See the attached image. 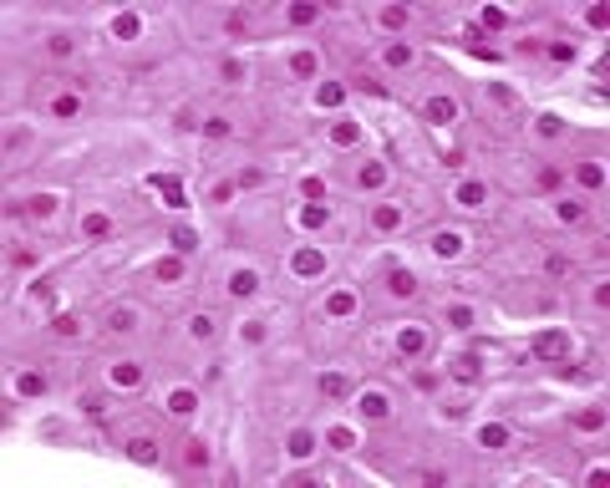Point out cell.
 Returning a JSON list of instances; mask_svg holds the SVG:
<instances>
[{
  "label": "cell",
  "instance_id": "cell-1",
  "mask_svg": "<svg viewBox=\"0 0 610 488\" xmlns=\"http://www.w3.org/2000/svg\"><path fill=\"white\" fill-rule=\"evenodd\" d=\"M148 184H153V188H158V194L168 199V209H184V203H188V194H184V178H173V173H153Z\"/></svg>",
  "mask_w": 610,
  "mask_h": 488
},
{
  "label": "cell",
  "instance_id": "cell-2",
  "mask_svg": "<svg viewBox=\"0 0 610 488\" xmlns=\"http://www.w3.org/2000/svg\"><path fill=\"white\" fill-rule=\"evenodd\" d=\"M565 331H539L534 336V356H544V362H554V356H565Z\"/></svg>",
  "mask_w": 610,
  "mask_h": 488
},
{
  "label": "cell",
  "instance_id": "cell-3",
  "mask_svg": "<svg viewBox=\"0 0 610 488\" xmlns=\"http://www.w3.org/2000/svg\"><path fill=\"white\" fill-rule=\"evenodd\" d=\"M422 118H427V122H437V127H443V122H453V118H458V102H453V97H427V107H422Z\"/></svg>",
  "mask_w": 610,
  "mask_h": 488
},
{
  "label": "cell",
  "instance_id": "cell-4",
  "mask_svg": "<svg viewBox=\"0 0 610 488\" xmlns=\"http://www.w3.org/2000/svg\"><path fill=\"white\" fill-rule=\"evenodd\" d=\"M397 351H402V356L427 351V331H422V326H402V331H397Z\"/></svg>",
  "mask_w": 610,
  "mask_h": 488
},
{
  "label": "cell",
  "instance_id": "cell-5",
  "mask_svg": "<svg viewBox=\"0 0 610 488\" xmlns=\"http://www.w3.org/2000/svg\"><path fill=\"white\" fill-rule=\"evenodd\" d=\"M386 290H392L397 300H412V295H417V280H412V269H392V275H386Z\"/></svg>",
  "mask_w": 610,
  "mask_h": 488
},
{
  "label": "cell",
  "instance_id": "cell-6",
  "mask_svg": "<svg viewBox=\"0 0 610 488\" xmlns=\"http://www.w3.org/2000/svg\"><path fill=\"white\" fill-rule=\"evenodd\" d=\"M127 458L142 463V468H153V463H158V443H153V438H133V443H127Z\"/></svg>",
  "mask_w": 610,
  "mask_h": 488
},
{
  "label": "cell",
  "instance_id": "cell-7",
  "mask_svg": "<svg viewBox=\"0 0 610 488\" xmlns=\"http://www.w3.org/2000/svg\"><path fill=\"white\" fill-rule=\"evenodd\" d=\"M290 269H295V275H320V269H326V254H320V249H301L290 260Z\"/></svg>",
  "mask_w": 610,
  "mask_h": 488
},
{
  "label": "cell",
  "instance_id": "cell-8",
  "mask_svg": "<svg viewBox=\"0 0 610 488\" xmlns=\"http://www.w3.org/2000/svg\"><path fill=\"white\" fill-rule=\"evenodd\" d=\"M285 453H290V458H310V453H316V438H310V428H295L290 438H285Z\"/></svg>",
  "mask_w": 610,
  "mask_h": 488
},
{
  "label": "cell",
  "instance_id": "cell-9",
  "mask_svg": "<svg viewBox=\"0 0 610 488\" xmlns=\"http://www.w3.org/2000/svg\"><path fill=\"white\" fill-rule=\"evenodd\" d=\"M168 412H173V417H193V412H199V397H193L188 387H178L173 397H168Z\"/></svg>",
  "mask_w": 610,
  "mask_h": 488
},
{
  "label": "cell",
  "instance_id": "cell-10",
  "mask_svg": "<svg viewBox=\"0 0 610 488\" xmlns=\"http://www.w3.org/2000/svg\"><path fill=\"white\" fill-rule=\"evenodd\" d=\"M259 290V275H254V269H235V275H229V295H239V300H244V295H254Z\"/></svg>",
  "mask_w": 610,
  "mask_h": 488
},
{
  "label": "cell",
  "instance_id": "cell-11",
  "mask_svg": "<svg viewBox=\"0 0 610 488\" xmlns=\"http://www.w3.org/2000/svg\"><path fill=\"white\" fill-rule=\"evenodd\" d=\"M326 219H331L326 203H301V229H326Z\"/></svg>",
  "mask_w": 610,
  "mask_h": 488
},
{
  "label": "cell",
  "instance_id": "cell-12",
  "mask_svg": "<svg viewBox=\"0 0 610 488\" xmlns=\"http://www.w3.org/2000/svg\"><path fill=\"white\" fill-rule=\"evenodd\" d=\"M138 31H142V16H133V10H122V16L112 21V36H118V41H133Z\"/></svg>",
  "mask_w": 610,
  "mask_h": 488
},
{
  "label": "cell",
  "instance_id": "cell-13",
  "mask_svg": "<svg viewBox=\"0 0 610 488\" xmlns=\"http://www.w3.org/2000/svg\"><path fill=\"white\" fill-rule=\"evenodd\" d=\"M483 199H488V188L478 184V178H468V184H458V203H463V209H478Z\"/></svg>",
  "mask_w": 610,
  "mask_h": 488
},
{
  "label": "cell",
  "instance_id": "cell-14",
  "mask_svg": "<svg viewBox=\"0 0 610 488\" xmlns=\"http://www.w3.org/2000/svg\"><path fill=\"white\" fill-rule=\"evenodd\" d=\"M112 381H118V387H142V366L138 362H118L112 366Z\"/></svg>",
  "mask_w": 610,
  "mask_h": 488
},
{
  "label": "cell",
  "instance_id": "cell-15",
  "mask_svg": "<svg viewBox=\"0 0 610 488\" xmlns=\"http://www.w3.org/2000/svg\"><path fill=\"white\" fill-rule=\"evenodd\" d=\"M153 275H158L163 285H173V280H184V260H178V254H168V260L153 265Z\"/></svg>",
  "mask_w": 610,
  "mask_h": 488
},
{
  "label": "cell",
  "instance_id": "cell-16",
  "mask_svg": "<svg viewBox=\"0 0 610 488\" xmlns=\"http://www.w3.org/2000/svg\"><path fill=\"white\" fill-rule=\"evenodd\" d=\"M361 412H367L371 422H382L386 412H392V402H386V397H382V392H367V397H361Z\"/></svg>",
  "mask_w": 610,
  "mask_h": 488
},
{
  "label": "cell",
  "instance_id": "cell-17",
  "mask_svg": "<svg viewBox=\"0 0 610 488\" xmlns=\"http://www.w3.org/2000/svg\"><path fill=\"white\" fill-rule=\"evenodd\" d=\"M356 184H361V188H382V184H386V163H361Z\"/></svg>",
  "mask_w": 610,
  "mask_h": 488
},
{
  "label": "cell",
  "instance_id": "cell-18",
  "mask_svg": "<svg viewBox=\"0 0 610 488\" xmlns=\"http://www.w3.org/2000/svg\"><path fill=\"white\" fill-rule=\"evenodd\" d=\"M82 234L87 239H107L112 234V219H107V214H87V219H82Z\"/></svg>",
  "mask_w": 610,
  "mask_h": 488
},
{
  "label": "cell",
  "instance_id": "cell-19",
  "mask_svg": "<svg viewBox=\"0 0 610 488\" xmlns=\"http://www.w3.org/2000/svg\"><path fill=\"white\" fill-rule=\"evenodd\" d=\"M16 392L21 397H41L46 392V377H41V371H21V377H16Z\"/></svg>",
  "mask_w": 610,
  "mask_h": 488
},
{
  "label": "cell",
  "instance_id": "cell-20",
  "mask_svg": "<svg viewBox=\"0 0 610 488\" xmlns=\"http://www.w3.org/2000/svg\"><path fill=\"white\" fill-rule=\"evenodd\" d=\"M76 112H82V97L76 92H61L56 102H51V118H76Z\"/></svg>",
  "mask_w": 610,
  "mask_h": 488
},
{
  "label": "cell",
  "instance_id": "cell-21",
  "mask_svg": "<svg viewBox=\"0 0 610 488\" xmlns=\"http://www.w3.org/2000/svg\"><path fill=\"white\" fill-rule=\"evenodd\" d=\"M351 311H356V295L351 290H336L326 300V315H351Z\"/></svg>",
  "mask_w": 610,
  "mask_h": 488
},
{
  "label": "cell",
  "instance_id": "cell-22",
  "mask_svg": "<svg viewBox=\"0 0 610 488\" xmlns=\"http://www.w3.org/2000/svg\"><path fill=\"white\" fill-rule=\"evenodd\" d=\"M320 392H326V397H346V392H351V381H346L341 371H326V377H320Z\"/></svg>",
  "mask_w": 610,
  "mask_h": 488
},
{
  "label": "cell",
  "instance_id": "cell-23",
  "mask_svg": "<svg viewBox=\"0 0 610 488\" xmlns=\"http://www.w3.org/2000/svg\"><path fill=\"white\" fill-rule=\"evenodd\" d=\"M509 443V428H499V422H488L483 432H478V447H503Z\"/></svg>",
  "mask_w": 610,
  "mask_h": 488
},
{
  "label": "cell",
  "instance_id": "cell-24",
  "mask_svg": "<svg viewBox=\"0 0 610 488\" xmlns=\"http://www.w3.org/2000/svg\"><path fill=\"white\" fill-rule=\"evenodd\" d=\"M356 137H361V127H356V122H336V127H331V143H341V148H351Z\"/></svg>",
  "mask_w": 610,
  "mask_h": 488
},
{
  "label": "cell",
  "instance_id": "cell-25",
  "mask_svg": "<svg viewBox=\"0 0 610 488\" xmlns=\"http://www.w3.org/2000/svg\"><path fill=\"white\" fill-rule=\"evenodd\" d=\"M290 71L295 76H316V51H295V56H290Z\"/></svg>",
  "mask_w": 610,
  "mask_h": 488
},
{
  "label": "cell",
  "instance_id": "cell-26",
  "mask_svg": "<svg viewBox=\"0 0 610 488\" xmlns=\"http://www.w3.org/2000/svg\"><path fill=\"white\" fill-rule=\"evenodd\" d=\"M371 224H376V229H382V234H386V229H397V224H402V214L392 209V203H382V209L371 214Z\"/></svg>",
  "mask_w": 610,
  "mask_h": 488
},
{
  "label": "cell",
  "instance_id": "cell-27",
  "mask_svg": "<svg viewBox=\"0 0 610 488\" xmlns=\"http://www.w3.org/2000/svg\"><path fill=\"white\" fill-rule=\"evenodd\" d=\"M173 249H178V254H188V249H199V234H193V229H188V224H178V229H173Z\"/></svg>",
  "mask_w": 610,
  "mask_h": 488
},
{
  "label": "cell",
  "instance_id": "cell-28",
  "mask_svg": "<svg viewBox=\"0 0 610 488\" xmlns=\"http://www.w3.org/2000/svg\"><path fill=\"white\" fill-rule=\"evenodd\" d=\"M386 67H412V46L392 41V46H386Z\"/></svg>",
  "mask_w": 610,
  "mask_h": 488
},
{
  "label": "cell",
  "instance_id": "cell-29",
  "mask_svg": "<svg viewBox=\"0 0 610 488\" xmlns=\"http://www.w3.org/2000/svg\"><path fill=\"white\" fill-rule=\"evenodd\" d=\"M453 377H458V381H473L478 377V356H458V362H453Z\"/></svg>",
  "mask_w": 610,
  "mask_h": 488
},
{
  "label": "cell",
  "instance_id": "cell-30",
  "mask_svg": "<svg viewBox=\"0 0 610 488\" xmlns=\"http://www.w3.org/2000/svg\"><path fill=\"white\" fill-rule=\"evenodd\" d=\"M341 97H346V87H341V82H326V87L316 92V102H320V107H336Z\"/></svg>",
  "mask_w": 610,
  "mask_h": 488
},
{
  "label": "cell",
  "instance_id": "cell-31",
  "mask_svg": "<svg viewBox=\"0 0 610 488\" xmlns=\"http://www.w3.org/2000/svg\"><path fill=\"white\" fill-rule=\"evenodd\" d=\"M433 249L443 254V260H453V254L463 249V239H458V234H437V239H433Z\"/></svg>",
  "mask_w": 610,
  "mask_h": 488
},
{
  "label": "cell",
  "instance_id": "cell-32",
  "mask_svg": "<svg viewBox=\"0 0 610 488\" xmlns=\"http://www.w3.org/2000/svg\"><path fill=\"white\" fill-rule=\"evenodd\" d=\"M133 326H138V315H133V311H112V320H107V331H118V336H127Z\"/></svg>",
  "mask_w": 610,
  "mask_h": 488
},
{
  "label": "cell",
  "instance_id": "cell-33",
  "mask_svg": "<svg viewBox=\"0 0 610 488\" xmlns=\"http://www.w3.org/2000/svg\"><path fill=\"white\" fill-rule=\"evenodd\" d=\"M51 331H56V336H82V320H76V315H56Z\"/></svg>",
  "mask_w": 610,
  "mask_h": 488
},
{
  "label": "cell",
  "instance_id": "cell-34",
  "mask_svg": "<svg viewBox=\"0 0 610 488\" xmlns=\"http://www.w3.org/2000/svg\"><path fill=\"white\" fill-rule=\"evenodd\" d=\"M478 25H483V31H503V25H509V16H503L499 5H488V10H483V21H478Z\"/></svg>",
  "mask_w": 610,
  "mask_h": 488
},
{
  "label": "cell",
  "instance_id": "cell-35",
  "mask_svg": "<svg viewBox=\"0 0 610 488\" xmlns=\"http://www.w3.org/2000/svg\"><path fill=\"white\" fill-rule=\"evenodd\" d=\"M316 16H320V10H316V5H305V0H301V5H290V25H310Z\"/></svg>",
  "mask_w": 610,
  "mask_h": 488
},
{
  "label": "cell",
  "instance_id": "cell-36",
  "mask_svg": "<svg viewBox=\"0 0 610 488\" xmlns=\"http://www.w3.org/2000/svg\"><path fill=\"white\" fill-rule=\"evenodd\" d=\"M600 163H580V184H585V188H600Z\"/></svg>",
  "mask_w": 610,
  "mask_h": 488
},
{
  "label": "cell",
  "instance_id": "cell-37",
  "mask_svg": "<svg viewBox=\"0 0 610 488\" xmlns=\"http://www.w3.org/2000/svg\"><path fill=\"white\" fill-rule=\"evenodd\" d=\"M382 25H386V31H397V25H407V10H402V5H386V10H382Z\"/></svg>",
  "mask_w": 610,
  "mask_h": 488
},
{
  "label": "cell",
  "instance_id": "cell-38",
  "mask_svg": "<svg viewBox=\"0 0 610 488\" xmlns=\"http://www.w3.org/2000/svg\"><path fill=\"white\" fill-rule=\"evenodd\" d=\"M331 447H341V453H346V447H356V432L351 428H331Z\"/></svg>",
  "mask_w": 610,
  "mask_h": 488
},
{
  "label": "cell",
  "instance_id": "cell-39",
  "mask_svg": "<svg viewBox=\"0 0 610 488\" xmlns=\"http://www.w3.org/2000/svg\"><path fill=\"white\" fill-rule=\"evenodd\" d=\"M188 331H193L199 341H209V336H214V320H209V315H193V320H188Z\"/></svg>",
  "mask_w": 610,
  "mask_h": 488
},
{
  "label": "cell",
  "instance_id": "cell-40",
  "mask_svg": "<svg viewBox=\"0 0 610 488\" xmlns=\"http://www.w3.org/2000/svg\"><path fill=\"white\" fill-rule=\"evenodd\" d=\"M448 320H453L458 331H468V326H473V311H468V305H453V311H448Z\"/></svg>",
  "mask_w": 610,
  "mask_h": 488
},
{
  "label": "cell",
  "instance_id": "cell-41",
  "mask_svg": "<svg viewBox=\"0 0 610 488\" xmlns=\"http://www.w3.org/2000/svg\"><path fill=\"white\" fill-rule=\"evenodd\" d=\"M301 194H305L310 203H320V199H326V184H320V178H305V184H301Z\"/></svg>",
  "mask_w": 610,
  "mask_h": 488
},
{
  "label": "cell",
  "instance_id": "cell-42",
  "mask_svg": "<svg viewBox=\"0 0 610 488\" xmlns=\"http://www.w3.org/2000/svg\"><path fill=\"white\" fill-rule=\"evenodd\" d=\"M539 133H544V137L565 133V118H554V112H544V118H539Z\"/></svg>",
  "mask_w": 610,
  "mask_h": 488
},
{
  "label": "cell",
  "instance_id": "cell-43",
  "mask_svg": "<svg viewBox=\"0 0 610 488\" xmlns=\"http://www.w3.org/2000/svg\"><path fill=\"white\" fill-rule=\"evenodd\" d=\"M204 137H229V122L224 118H204Z\"/></svg>",
  "mask_w": 610,
  "mask_h": 488
},
{
  "label": "cell",
  "instance_id": "cell-44",
  "mask_svg": "<svg viewBox=\"0 0 610 488\" xmlns=\"http://www.w3.org/2000/svg\"><path fill=\"white\" fill-rule=\"evenodd\" d=\"M188 463L204 468V463H209V447H204V443H188Z\"/></svg>",
  "mask_w": 610,
  "mask_h": 488
},
{
  "label": "cell",
  "instance_id": "cell-45",
  "mask_svg": "<svg viewBox=\"0 0 610 488\" xmlns=\"http://www.w3.org/2000/svg\"><path fill=\"white\" fill-rule=\"evenodd\" d=\"M580 214H585V203H569V199L560 203V219H565V224H575V219H580Z\"/></svg>",
  "mask_w": 610,
  "mask_h": 488
},
{
  "label": "cell",
  "instance_id": "cell-46",
  "mask_svg": "<svg viewBox=\"0 0 610 488\" xmlns=\"http://www.w3.org/2000/svg\"><path fill=\"white\" fill-rule=\"evenodd\" d=\"M51 209H56V199H51V194H36L31 199V214H51Z\"/></svg>",
  "mask_w": 610,
  "mask_h": 488
},
{
  "label": "cell",
  "instance_id": "cell-47",
  "mask_svg": "<svg viewBox=\"0 0 610 488\" xmlns=\"http://www.w3.org/2000/svg\"><path fill=\"white\" fill-rule=\"evenodd\" d=\"M244 341H265V320H244Z\"/></svg>",
  "mask_w": 610,
  "mask_h": 488
},
{
  "label": "cell",
  "instance_id": "cell-48",
  "mask_svg": "<svg viewBox=\"0 0 610 488\" xmlns=\"http://www.w3.org/2000/svg\"><path fill=\"white\" fill-rule=\"evenodd\" d=\"M549 56H554V61H575V46H565V41H554V46H549Z\"/></svg>",
  "mask_w": 610,
  "mask_h": 488
},
{
  "label": "cell",
  "instance_id": "cell-49",
  "mask_svg": "<svg viewBox=\"0 0 610 488\" xmlns=\"http://www.w3.org/2000/svg\"><path fill=\"white\" fill-rule=\"evenodd\" d=\"M235 199V184H214V203H229Z\"/></svg>",
  "mask_w": 610,
  "mask_h": 488
},
{
  "label": "cell",
  "instance_id": "cell-50",
  "mask_svg": "<svg viewBox=\"0 0 610 488\" xmlns=\"http://www.w3.org/2000/svg\"><path fill=\"white\" fill-rule=\"evenodd\" d=\"M575 422H580V428H600V422H605V412H580Z\"/></svg>",
  "mask_w": 610,
  "mask_h": 488
},
{
  "label": "cell",
  "instance_id": "cell-51",
  "mask_svg": "<svg viewBox=\"0 0 610 488\" xmlns=\"http://www.w3.org/2000/svg\"><path fill=\"white\" fill-rule=\"evenodd\" d=\"M585 21H590V25H605L610 16H605V5H590V10H585Z\"/></svg>",
  "mask_w": 610,
  "mask_h": 488
}]
</instances>
